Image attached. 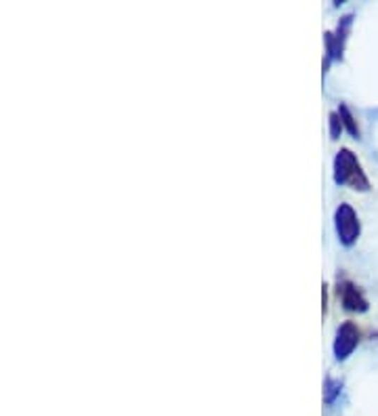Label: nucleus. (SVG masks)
Masks as SVG:
<instances>
[{
	"instance_id": "6",
	"label": "nucleus",
	"mask_w": 378,
	"mask_h": 416,
	"mask_svg": "<svg viewBox=\"0 0 378 416\" xmlns=\"http://www.w3.org/2000/svg\"><path fill=\"white\" fill-rule=\"evenodd\" d=\"M330 120H332V135L336 137L338 135V118H336V114H332Z\"/></svg>"
},
{
	"instance_id": "2",
	"label": "nucleus",
	"mask_w": 378,
	"mask_h": 416,
	"mask_svg": "<svg viewBox=\"0 0 378 416\" xmlns=\"http://www.w3.org/2000/svg\"><path fill=\"white\" fill-rule=\"evenodd\" d=\"M336 232L343 244H353L360 236V219L349 204H341L336 210Z\"/></svg>"
},
{
	"instance_id": "4",
	"label": "nucleus",
	"mask_w": 378,
	"mask_h": 416,
	"mask_svg": "<svg viewBox=\"0 0 378 416\" xmlns=\"http://www.w3.org/2000/svg\"><path fill=\"white\" fill-rule=\"evenodd\" d=\"M338 292L343 297V305L349 311H366L368 309V301L364 299V295L353 284H345Z\"/></svg>"
},
{
	"instance_id": "1",
	"label": "nucleus",
	"mask_w": 378,
	"mask_h": 416,
	"mask_svg": "<svg viewBox=\"0 0 378 416\" xmlns=\"http://www.w3.org/2000/svg\"><path fill=\"white\" fill-rule=\"evenodd\" d=\"M334 181L336 183H349L353 189H368L370 181L364 174L358 158L349 150H341L334 160Z\"/></svg>"
},
{
	"instance_id": "3",
	"label": "nucleus",
	"mask_w": 378,
	"mask_h": 416,
	"mask_svg": "<svg viewBox=\"0 0 378 416\" xmlns=\"http://www.w3.org/2000/svg\"><path fill=\"white\" fill-rule=\"evenodd\" d=\"M358 340H360V331L353 322H345L338 333H336V340H334V353L338 359L347 357L355 347H358Z\"/></svg>"
},
{
	"instance_id": "5",
	"label": "nucleus",
	"mask_w": 378,
	"mask_h": 416,
	"mask_svg": "<svg viewBox=\"0 0 378 416\" xmlns=\"http://www.w3.org/2000/svg\"><path fill=\"white\" fill-rule=\"evenodd\" d=\"M341 114H343V118H345V124H347V129H349L353 135H360V129H358V124L353 122V118H351L349 109H347V107H341Z\"/></svg>"
}]
</instances>
